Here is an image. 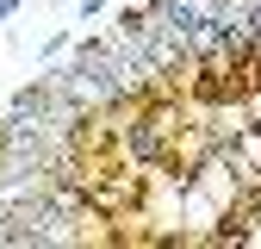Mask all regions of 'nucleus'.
Instances as JSON below:
<instances>
[{"label": "nucleus", "mask_w": 261, "mask_h": 249, "mask_svg": "<svg viewBox=\"0 0 261 249\" xmlns=\"http://www.w3.org/2000/svg\"><path fill=\"white\" fill-rule=\"evenodd\" d=\"M69 44H75V31H69V25H56V31H50V38L38 44V69H44V62H56L62 50H69Z\"/></svg>", "instance_id": "obj_1"}, {"label": "nucleus", "mask_w": 261, "mask_h": 249, "mask_svg": "<svg viewBox=\"0 0 261 249\" xmlns=\"http://www.w3.org/2000/svg\"><path fill=\"white\" fill-rule=\"evenodd\" d=\"M19 13H25V0H0V25H13Z\"/></svg>", "instance_id": "obj_2"}]
</instances>
